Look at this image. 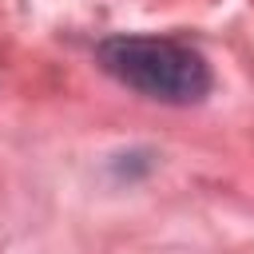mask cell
I'll return each mask as SVG.
<instances>
[{"instance_id":"6da1fadb","label":"cell","mask_w":254,"mask_h":254,"mask_svg":"<svg viewBox=\"0 0 254 254\" xmlns=\"http://www.w3.org/2000/svg\"><path fill=\"white\" fill-rule=\"evenodd\" d=\"M95 56L107 75L159 103H198L210 91L206 60L190 44H179L171 36H107Z\"/></svg>"}]
</instances>
